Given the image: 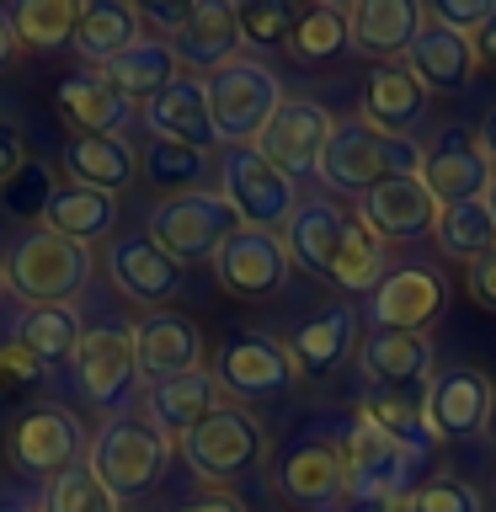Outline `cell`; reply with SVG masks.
<instances>
[{
	"mask_svg": "<svg viewBox=\"0 0 496 512\" xmlns=\"http://www.w3.org/2000/svg\"><path fill=\"white\" fill-rule=\"evenodd\" d=\"M342 470H347V502L352 507H395L422 486L427 470V443H400L384 427L352 416V427L342 432Z\"/></svg>",
	"mask_w": 496,
	"mask_h": 512,
	"instance_id": "cell-1",
	"label": "cell"
},
{
	"mask_svg": "<svg viewBox=\"0 0 496 512\" xmlns=\"http://www.w3.org/2000/svg\"><path fill=\"white\" fill-rule=\"evenodd\" d=\"M416 171H422V144L379 134L363 118H336L331 144L315 166L320 182L331 192H347V198H363V192L395 182V176H416Z\"/></svg>",
	"mask_w": 496,
	"mask_h": 512,
	"instance_id": "cell-2",
	"label": "cell"
},
{
	"mask_svg": "<svg viewBox=\"0 0 496 512\" xmlns=\"http://www.w3.org/2000/svg\"><path fill=\"white\" fill-rule=\"evenodd\" d=\"M208 86V118H214V139L224 150H246L262 139L272 112L283 107V80L267 70L262 59H230L224 70L203 80Z\"/></svg>",
	"mask_w": 496,
	"mask_h": 512,
	"instance_id": "cell-3",
	"label": "cell"
},
{
	"mask_svg": "<svg viewBox=\"0 0 496 512\" xmlns=\"http://www.w3.org/2000/svg\"><path fill=\"white\" fill-rule=\"evenodd\" d=\"M91 475L112 491V502H134V496H150L160 486L171 464V443L144 422V416H112V422L91 438L86 448Z\"/></svg>",
	"mask_w": 496,
	"mask_h": 512,
	"instance_id": "cell-4",
	"label": "cell"
},
{
	"mask_svg": "<svg viewBox=\"0 0 496 512\" xmlns=\"http://www.w3.org/2000/svg\"><path fill=\"white\" fill-rule=\"evenodd\" d=\"M6 288L27 304H70L91 288V251L64 235L32 230L6 251Z\"/></svg>",
	"mask_w": 496,
	"mask_h": 512,
	"instance_id": "cell-5",
	"label": "cell"
},
{
	"mask_svg": "<svg viewBox=\"0 0 496 512\" xmlns=\"http://www.w3.org/2000/svg\"><path fill=\"white\" fill-rule=\"evenodd\" d=\"M214 171H219V198L230 203V214L246 224V230L283 235V224L294 219V208H299V182L294 176H283L256 144H246V150H224V160Z\"/></svg>",
	"mask_w": 496,
	"mask_h": 512,
	"instance_id": "cell-6",
	"label": "cell"
},
{
	"mask_svg": "<svg viewBox=\"0 0 496 512\" xmlns=\"http://www.w3.org/2000/svg\"><path fill=\"white\" fill-rule=\"evenodd\" d=\"M240 230V219L230 214V203L219 198V192H176V198H160L150 208V235L160 251L171 256L176 267H187V262H214L219 246Z\"/></svg>",
	"mask_w": 496,
	"mask_h": 512,
	"instance_id": "cell-7",
	"label": "cell"
},
{
	"mask_svg": "<svg viewBox=\"0 0 496 512\" xmlns=\"http://www.w3.org/2000/svg\"><path fill=\"white\" fill-rule=\"evenodd\" d=\"M176 448H182V464L198 480H208V486H230V480H240L246 470L262 464L267 432L246 406H219V411H208Z\"/></svg>",
	"mask_w": 496,
	"mask_h": 512,
	"instance_id": "cell-8",
	"label": "cell"
},
{
	"mask_svg": "<svg viewBox=\"0 0 496 512\" xmlns=\"http://www.w3.org/2000/svg\"><path fill=\"white\" fill-rule=\"evenodd\" d=\"M214 379H219V395H235V406H267V400H283L299 384V363L288 342L267 331H246L235 342H224Z\"/></svg>",
	"mask_w": 496,
	"mask_h": 512,
	"instance_id": "cell-9",
	"label": "cell"
},
{
	"mask_svg": "<svg viewBox=\"0 0 496 512\" xmlns=\"http://www.w3.org/2000/svg\"><path fill=\"white\" fill-rule=\"evenodd\" d=\"M272 486L288 507L299 512H342L347 502V470H342V448L326 432H304L278 454L272 464Z\"/></svg>",
	"mask_w": 496,
	"mask_h": 512,
	"instance_id": "cell-10",
	"label": "cell"
},
{
	"mask_svg": "<svg viewBox=\"0 0 496 512\" xmlns=\"http://www.w3.org/2000/svg\"><path fill=\"white\" fill-rule=\"evenodd\" d=\"M86 427L70 406L59 400H43V406H27L22 416L11 422V464L22 475H38V480H54L75 464H86Z\"/></svg>",
	"mask_w": 496,
	"mask_h": 512,
	"instance_id": "cell-11",
	"label": "cell"
},
{
	"mask_svg": "<svg viewBox=\"0 0 496 512\" xmlns=\"http://www.w3.org/2000/svg\"><path fill=\"white\" fill-rule=\"evenodd\" d=\"M491 411H496V384L470 363H448L427 379L422 390V427L427 438H454L470 443L480 432H491Z\"/></svg>",
	"mask_w": 496,
	"mask_h": 512,
	"instance_id": "cell-12",
	"label": "cell"
},
{
	"mask_svg": "<svg viewBox=\"0 0 496 512\" xmlns=\"http://www.w3.org/2000/svg\"><path fill=\"white\" fill-rule=\"evenodd\" d=\"M75 374H80V390L91 395V406L123 411L139 390L134 326H123V320H96V326H86V336L75 347Z\"/></svg>",
	"mask_w": 496,
	"mask_h": 512,
	"instance_id": "cell-13",
	"label": "cell"
},
{
	"mask_svg": "<svg viewBox=\"0 0 496 512\" xmlns=\"http://www.w3.org/2000/svg\"><path fill=\"white\" fill-rule=\"evenodd\" d=\"M491 160L480 150V139L470 128H443L432 144H422V171L416 182L427 187V198L438 208H459V203H486L491 192Z\"/></svg>",
	"mask_w": 496,
	"mask_h": 512,
	"instance_id": "cell-14",
	"label": "cell"
},
{
	"mask_svg": "<svg viewBox=\"0 0 496 512\" xmlns=\"http://www.w3.org/2000/svg\"><path fill=\"white\" fill-rule=\"evenodd\" d=\"M443 299H448V283L438 267H395L384 272V283L368 294L363 315H368V331H411V336H427V326L443 315Z\"/></svg>",
	"mask_w": 496,
	"mask_h": 512,
	"instance_id": "cell-15",
	"label": "cell"
},
{
	"mask_svg": "<svg viewBox=\"0 0 496 512\" xmlns=\"http://www.w3.org/2000/svg\"><path fill=\"white\" fill-rule=\"evenodd\" d=\"M331 128H336V118L320 102H310V96H283V107L272 112V123L262 128L256 150H262L283 176L299 182V176H315L320 155H326V144H331Z\"/></svg>",
	"mask_w": 496,
	"mask_h": 512,
	"instance_id": "cell-16",
	"label": "cell"
},
{
	"mask_svg": "<svg viewBox=\"0 0 496 512\" xmlns=\"http://www.w3.org/2000/svg\"><path fill=\"white\" fill-rule=\"evenodd\" d=\"M288 251H283V235H267V230H240L219 246L214 256V278L230 299H272L283 294L288 283Z\"/></svg>",
	"mask_w": 496,
	"mask_h": 512,
	"instance_id": "cell-17",
	"label": "cell"
},
{
	"mask_svg": "<svg viewBox=\"0 0 496 512\" xmlns=\"http://www.w3.org/2000/svg\"><path fill=\"white\" fill-rule=\"evenodd\" d=\"M134 358L144 384H166L203 368V331L176 310H150L134 326Z\"/></svg>",
	"mask_w": 496,
	"mask_h": 512,
	"instance_id": "cell-18",
	"label": "cell"
},
{
	"mask_svg": "<svg viewBox=\"0 0 496 512\" xmlns=\"http://www.w3.org/2000/svg\"><path fill=\"white\" fill-rule=\"evenodd\" d=\"M182 272L166 251L155 246L150 235H118L107 246V278L123 299L144 304V310H160L166 299L182 294Z\"/></svg>",
	"mask_w": 496,
	"mask_h": 512,
	"instance_id": "cell-19",
	"label": "cell"
},
{
	"mask_svg": "<svg viewBox=\"0 0 496 512\" xmlns=\"http://www.w3.org/2000/svg\"><path fill=\"white\" fill-rule=\"evenodd\" d=\"M363 224L374 240H422L432 235V219H438V203L427 198V187L416 182V176H395V182H384L374 192H363L358 198V214H352Z\"/></svg>",
	"mask_w": 496,
	"mask_h": 512,
	"instance_id": "cell-20",
	"label": "cell"
},
{
	"mask_svg": "<svg viewBox=\"0 0 496 512\" xmlns=\"http://www.w3.org/2000/svg\"><path fill=\"white\" fill-rule=\"evenodd\" d=\"M144 128H150V139H176V144H192V150H219L214 139V118H208V86L198 75H176L160 96L139 107Z\"/></svg>",
	"mask_w": 496,
	"mask_h": 512,
	"instance_id": "cell-21",
	"label": "cell"
},
{
	"mask_svg": "<svg viewBox=\"0 0 496 512\" xmlns=\"http://www.w3.org/2000/svg\"><path fill=\"white\" fill-rule=\"evenodd\" d=\"M235 48H240V27H235V6H230V0H198V6L187 11V27L171 38L176 70L198 75V80L224 70V64L235 59Z\"/></svg>",
	"mask_w": 496,
	"mask_h": 512,
	"instance_id": "cell-22",
	"label": "cell"
},
{
	"mask_svg": "<svg viewBox=\"0 0 496 512\" xmlns=\"http://www.w3.org/2000/svg\"><path fill=\"white\" fill-rule=\"evenodd\" d=\"M422 27H427V11L416 0H358V6H347L352 48L379 64H400V54L416 43Z\"/></svg>",
	"mask_w": 496,
	"mask_h": 512,
	"instance_id": "cell-23",
	"label": "cell"
},
{
	"mask_svg": "<svg viewBox=\"0 0 496 512\" xmlns=\"http://www.w3.org/2000/svg\"><path fill=\"white\" fill-rule=\"evenodd\" d=\"M219 406L224 400H219L214 368H198V374H182V379H166V384H150V390H144V422H150L171 448Z\"/></svg>",
	"mask_w": 496,
	"mask_h": 512,
	"instance_id": "cell-24",
	"label": "cell"
},
{
	"mask_svg": "<svg viewBox=\"0 0 496 512\" xmlns=\"http://www.w3.org/2000/svg\"><path fill=\"white\" fill-rule=\"evenodd\" d=\"M358 363L379 390H395V395H411L416 384L427 390V379L438 374L432 342L411 331H368V342L358 347Z\"/></svg>",
	"mask_w": 496,
	"mask_h": 512,
	"instance_id": "cell-25",
	"label": "cell"
},
{
	"mask_svg": "<svg viewBox=\"0 0 496 512\" xmlns=\"http://www.w3.org/2000/svg\"><path fill=\"white\" fill-rule=\"evenodd\" d=\"M347 219L331 198H299L294 219L283 224V251L288 262L315 272V278H331L336 256H342V235H347Z\"/></svg>",
	"mask_w": 496,
	"mask_h": 512,
	"instance_id": "cell-26",
	"label": "cell"
},
{
	"mask_svg": "<svg viewBox=\"0 0 496 512\" xmlns=\"http://www.w3.org/2000/svg\"><path fill=\"white\" fill-rule=\"evenodd\" d=\"M358 118L379 134H395V139H416L411 128L427 118V86L416 80L406 64H379L363 86V107Z\"/></svg>",
	"mask_w": 496,
	"mask_h": 512,
	"instance_id": "cell-27",
	"label": "cell"
},
{
	"mask_svg": "<svg viewBox=\"0 0 496 512\" xmlns=\"http://www.w3.org/2000/svg\"><path fill=\"white\" fill-rule=\"evenodd\" d=\"M38 219H43L38 230L64 235V240H75V246L91 251L96 240H112V230H118V198H107V192H96V187L59 182V187L43 198Z\"/></svg>",
	"mask_w": 496,
	"mask_h": 512,
	"instance_id": "cell-28",
	"label": "cell"
},
{
	"mask_svg": "<svg viewBox=\"0 0 496 512\" xmlns=\"http://www.w3.org/2000/svg\"><path fill=\"white\" fill-rule=\"evenodd\" d=\"M358 326H363V315L352 304H326V310L304 315L294 336H288V352H294L299 374H331V368H342L358 352Z\"/></svg>",
	"mask_w": 496,
	"mask_h": 512,
	"instance_id": "cell-29",
	"label": "cell"
},
{
	"mask_svg": "<svg viewBox=\"0 0 496 512\" xmlns=\"http://www.w3.org/2000/svg\"><path fill=\"white\" fill-rule=\"evenodd\" d=\"M59 166L75 187H96V192H107V198H118V192L134 182L139 155H134V144H128V134H75L64 144Z\"/></svg>",
	"mask_w": 496,
	"mask_h": 512,
	"instance_id": "cell-30",
	"label": "cell"
},
{
	"mask_svg": "<svg viewBox=\"0 0 496 512\" xmlns=\"http://www.w3.org/2000/svg\"><path fill=\"white\" fill-rule=\"evenodd\" d=\"M139 38H144V27H139V11L128 6V0H91V6H80V16H75L70 48L91 64V70H107V64L118 59L123 48H134Z\"/></svg>",
	"mask_w": 496,
	"mask_h": 512,
	"instance_id": "cell-31",
	"label": "cell"
},
{
	"mask_svg": "<svg viewBox=\"0 0 496 512\" xmlns=\"http://www.w3.org/2000/svg\"><path fill=\"white\" fill-rule=\"evenodd\" d=\"M59 112L70 118L80 134H123V128H134L139 107L128 102L123 91H112L96 70H80L59 86Z\"/></svg>",
	"mask_w": 496,
	"mask_h": 512,
	"instance_id": "cell-32",
	"label": "cell"
},
{
	"mask_svg": "<svg viewBox=\"0 0 496 512\" xmlns=\"http://www.w3.org/2000/svg\"><path fill=\"white\" fill-rule=\"evenodd\" d=\"M406 70L427 86V96L432 91H464L475 75V48H470V38H459V32L427 22L416 32V43L406 48Z\"/></svg>",
	"mask_w": 496,
	"mask_h": 512,
	"instance_id": "cell-33",
	"label": "cell"
},
{
	"mask_svg": "<svg viewBox=\"0 0 496 512\" xmlns=\"http://www.w3.org/2000/svg\"><path fill=\"white\" fill-rule=\"evenodd\" d=\"M96 75H102L112 91H123L128 102L139 107V102H150V96L166 91V86H171V80L182 75V70H176L171 43H166V38H150V32H144V38H139L134 48H123V54L112 59L107 70H96Z\"/></svg>",
	"mask_w": 496,
	"mask_h": 512,
	"instance_id": "cell-34",
	"label": "cell"
},
{
	"mask_svg": "<svg viewBox=\"0 0 496 512\" xmlns=\"http://www.w3.org/2000/svg\"><path fill=\"white\" fill-rule=\"evenodd\" d=\"M80 336H86V326H80L75 304H27L22 320H16V342H22L43 368L70 363L75 347H80Z\"/></svg>",
	"mask_w": 496,
	"mask_h": 512,
	"instance_id": "cell-35",
	"label": "cell"
},
{
	"mask_svg": "<svg viewBox=\"0 0 496 512\" xmlns=\"http://www.w3.org/2000/svg\"><path fill=\"white\" fill-rule=\"evenodd\" d=\"M139 176L176 198V192H198L208 176H214V155L208 150H192V144H176V139H144L139 144Z\"/></svg>",
	"mask_w": 496,
	"mask_h": 512,
	"instance_id": "cell-36",
	"label": "cell"
},
{
	"mask_svg": "<svg viewBox=\"0 0 496 512\" xmlns=\"http://www.w3.org/2000/svg\"><path fill=\"white\" fill-rule=\"evenodd\" d=\"M288 54L299 64H326L336 54H347L352 38H347V11L331 6V0H315V6L294 11V32H288Z\"/></svg>",
	"mask_w": 496,
	"mask_h": 512,
	"instance_id": "cell-37",
	"label": "cell"
},
{
	"mask_svg": "<svg viewBox=\"0 0 496 512\" xmlns=\"http://www.w3.org/2000/svg\"><path fill=\"white\" fill-rule=\"evenodd\" d=\"M432 240L443 246V256L454 262H480L486 251H496V219L486 203H459V208H438L432 219Z\"/></svg>",
	"mask_w": 496,
	"mask_h": 512,
	"instance_id": "cell-38",
	"label": "cell"
},
{
	"mask_svg": "<svg viewBox=\"0 0 496 512\" xmlns=\"http://www.w3.org/2000/svg\"><path fill=\"white\" fill-rule=\"evenodd\" d=\"M6 16L22 48H64L75 38L80 6L75 0H16V6H6Z\"/></svg>",
	"mask_w": 496,
	"mask_h": 512,
	"instance_id": "cell-39",
	"label": "cell"
},
{
	"mask_svg": "<svg viewBox=\"0 0 496 512\" xmlns=\"http://www.w3.org/2000/svg\"><path fill=\"white\" fill-rule=\"evenodd\" d=\"M331 283L342 294H374L384 283V240H374L358 219H347V235H342V256L331 267Z\"/></svg>",
	"mask_w": 496,
	"mask_h": 512,
	"instance_id": "cell-40",
	"label": "cell"
},
{
	"mask_svg": "<svg viewBox=\"0 0 496 512\" xmlns=\"http://www.w3.org/2000/svg\"><path fill=\"white\" fill-rule=\"evenodd\" d=\"M38 512H123L112 502V491L91 475V464H75L48 480V491L38 496Z\"/></svg>",
	"mask_w": 496,
	"mask_h": 512,
	"instance_id": "cell-41",
	"label": "cell"
},
{
	"mask_svg": "<svg viewBox=\"0 0 496 512\" xmlns=\"http://www.w3.org/2000/svg\"><path fill=\"white\" fill-rule=\"evenodd\" d=\"M358 416H363V422H374V427H384V432H390V438H400V443H427V448H432L427 427H422V400H411V395L374 390V395L358 406Z\"/></svg>",
	"mask_w": 496,
	"mask_h": 512,
	"instance_id": "cell-42",
	"label": "cell"
},
{
	"mask_svg": "<svg viewBox=\"0 0 496 512\" xmlns=\"http://www.w3.org/2000/svg\"><path fill=\"white\" fill-rule=\"evenodd\" d=\"M235 27L240 43L251 48H283L294 32V6L288 0H246V6H235Z\"/></svg>",
	"mask_w": 496,
	"mask_h": 512,
	"instance_id": "cell-43",
	"label": "cell"
},
{
	"mask_svg": "<svg viewBox=\"0 0 496 512\" xmlns=\"http://www.w3.org/2000/svg\"><path fill=\"white\" fill-rule=\"evenodd\" d=\"M400 512H486V502H480V491L470 486V480L432 475L400 502Z\"/></svg>",
	"mask_w": 496,
	"mask_h": 512,
	"instance_id": "cell-44",
	"label": "cell"
},
{
	"mask_svg": "<svg viewBox=\"0 0 496 512\" xmlns=\"http://www.w3.org/2000/svg\"><path fill=\"white\" fill-rule=\"evenodd\" d=\"M491 11H496V0H432V6H427V22L459 32V38H470V32L486 22Z\"/></svg>",
	"mask_w": 496,
	"mask_h": 512,
	"instance_id": "cell-45",
	"label": "cell"
},
{
	"mask_svg": "<svg viewBox=\"0 0 496 512\" xmlns=\"http://www.w3.org/2000/svg\"><path fill=\"white\" fill-rule=\"evenodd\" d=\"M0 192H6L11 208H22V214H38L43 198L54 192V182H48V166H22V171H16V182H6Z\"/></svg>",
	"mask_w": 496,
	"mask_h": 512,
	"instance_id": "cell-46",
	"label": "cell"
},
{
	"mask_svg": "<svg viewBox=\"0 0 496 512\" xmlns=\"http://www.w3.org/2000/svg\"><path fill=\"white\" fill-rule=\"evenodd\" d=\"M43 379V363L32 358V352L16 342H0V384H38Z\"/></svg>",
	"mask_w": 496,
	"mask_h": 512,
	"instance_id": "cell-47",
	"label": "cell"
},
{
	"mask_svg": "<svg viewBox=\"0 0 496 512\" xmlns=\"http://www.w3.org/2000/svg\"><path fill=\"white\" fill-rule=\"evenodd\" d=\"M470 299L480 310L496 315V251H486L480 262H470Z\"/></svg>",
	"mask_w": 496,
	"mask_h": 512,
	"instance_id": "cell-48",
	"label": "cell"
},
{
	"mask_svg": "<svg viewBox=\"0 0 496 512\" xmlns=\"http://www.w3.org/2000/svg\"><path fill=\"white\" fill-rule=\"evenodd\" d=\"M134 11H139V27L150 22V27H160L155 38H166V43H171L176 32L187 27V11H192V6H134Z\"/></svg>",
	"mask_w": 496,
	"mask_h": 512,
	"instance_id": "cell-49",
	"label": "cell"
},
{
	"mask_svg": "<svg viewBox=\"0 0 496 512\" xmlns=\"http://www.w3.org/2000/svg\"><path fill=\"white\" fill-rule=\"evenodd\" d=\"M27 166V150H22V134L11 123H0V187L16 182V171Z\"/></svg>",
	"mask_w": 496,
	"mask_h": 512,
	"instance_id": "cell-50",
	"label": "cell"
},
{
	"mask_svg": "<svg viewBox=\"0 0 496 512\" xmlns=\"http://www.w3.org/2000/svg\"><path fill=\"white\" fill-rule=\"evenodd\" d=\"M470 48H475V64H496V11L470 32Z\"/></svg>",
	"mask_w": 496,
	"mask_h": 512,
	"instance_id": "cell-51",
	"label": "cell"
},
{
	"mask_svg": "<svg viewBox=\"0 0 496 512\" xmlns=\"http://www.w3.org/2000/svg\"><path fill=\"white\" fill-rule=\"evenodd\" d=\"M171 512H246V507H240L235 496H224V491H208V496H192V502L171 507Z\"/></svg>",
	"mask_w": 496,
	"mask_h": 512,
	"instance_id": "cell-52",
	"label": "cell"
},
{
	"mask_svg": "<svg viewBox=\"0 0 496 512\" xmlns=\"http://www.w3.org/2000/svg\"><path fill=\"white\" fill-rule=\"evenodd\" d=\"M16 48H22V43H16V32H11V16H6V6H0V70H6V64L16 59Z\"/></svg>",
	"mask_w": 496,
	"mask_h": 512,
	"instance_id": "cell-53",
	"label": "cell"
},
{
	"mask_svg": "<svg viewBox=\"0 0 496 512\" xmlns=\"http://www.w3.org/2000/svg\"><path fill=\"white\" fill-rule=\"evenodd\" d=\"M480 150H486V160H491V171H496V107L486 112V123H480Z\"/></svg>",
	"mask_w": 496,
	"mask_h": 512,
	"instance_id": "cell-54",
	"label": "cell"
},
{
	"mask_svg": "<svg viewBox=\"0 0 496 512\" xmlns=\"http://www.w3.org/2000/svg\"><path fill=\"white\" fill-rule=\"evenodd\" d=\"M0 512H38V502H27V496H6V502H0Z\"/></svg>",
	"mask_w": 496,
	"mask_h": 512,
	"instance_id": "cell-55",
	"label": "cell"
},
{
	"mask_svg": "<svg viewBox=\"0 0 496 512\" xmlns=\"http://www.w3.org/2000/svg\"><path fill=\"white\" fill-rule=\"evenodd\" d=\"M486 208H491V219H496V176H491V192H486Z\"/></svg>",
	"mask_w": 496,
	"mask_h": 512,
	"instance_id": "cell-56",
	"label": "cell"
},
{
	"mask_svg": "<svg viewBox=\"0 0 496 512\" xmlns=\"http://www.w3.org/2000/svg\"><path fill=\"white\" fill-rule=\"evenodd\" d=\"M347 512H395V507H347Z\"/></svg>",
	"mask_w": 496,
	"mask_h": 512,
	"instance_id": "cell-57",
	"label": "cell"
},
{
	"mask_svg": "<svg viewBox=\"0 0 496 512\" xmlns=\"http://www.w3.org/2000/svg\"><path fill=\"white\" fill-rule=\"evenodd\" d=\"M0 299H6V272H0Z\"/></svg>",
	"mask_w": 496,
	"mask_h": 512,
	"instance_id": "cell-58",
	"label": "cell"
},
{
	"mask_svg": "<svg viewBox=\"0 0 496 512\" xmlns=\"http://www.w3.org/2000/svg\"><path fill=\"white\" fill-rule=\"evenodd\" d=\"M491 438H496V411H491Z\"/></svg>",
	"mask_w": 496,
	"mask_h": 512,
	"instance_id": "cell-59",
	"label": "cell"
}]
</instances>
